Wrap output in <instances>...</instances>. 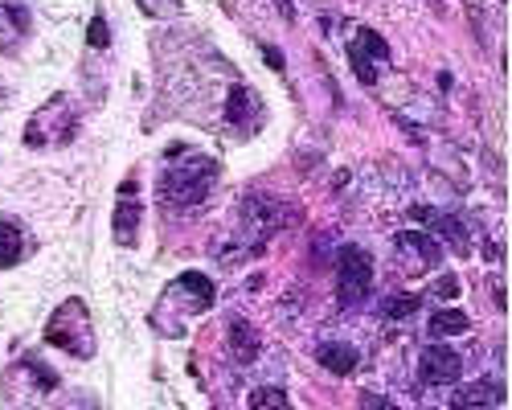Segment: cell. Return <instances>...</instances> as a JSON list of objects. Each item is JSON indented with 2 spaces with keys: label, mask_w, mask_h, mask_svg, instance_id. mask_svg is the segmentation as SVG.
<instances>
[{
  "label": "cell",
  "mask_w": 512,
  "mask_h": 410,
  "mask_svg": "<svg viewBox=\"0 0 512 410\" xmlns=\"http://www.w3.org/2000/svg\"><path fill=\"white\" fill-rule=\"evenodd\" d=\"M78 132V107L70 95H54L46 107H37L29 128H25V144L46 148V144H70Z\"/></svg>",
  "instance_id": "cell-5"
},
{
  "label": "cell",
  "mask_w": 512,
  "mask_h": 410,
  "mask_svg": "<svg viewBox=\"0 0 512 410\" xmlns=\"http://www.w3.org/2000/svg\"><path fill=\"white\" fill-rule=\"evenodd\" d=\"M373 292V259L365 246H340V259H336V296L345 308L365 304Z\"/></svg>",
  "instance_id": "cell-6"
},
{
  "label": "cell",
  "mask_w": 512,
  "mask_h": 410,
  "mask_svg": "<svg viewBox=\"0 0 512 410\" xmlns=\"http://www.w3.org/2000/svg\"><path fill=\"white\" fill-rule=\"evenodd\" d=\"M46 341L70 357H95V328H91V312L82 300H66L54 308V316L46 320Z\"/></svg>",
  "instance_id": "cell-3"
},
{
  "label": "cell",
  "mask_w": 512,
  "mask_h": 410,
  "mask_svg": "<svg viewBox=\"0 0 512 410\" xmlns=\"http://www.w3.org/2000/svg\"><path fill=\"white\" fill-rule=\"evenodd\" d=\"M467 328H472V316L459 312V308H443L431 320V337H459V333H467Z\"/></svg>",
  "instance_id": "cell-18"
},
{
  "label": "cell",
  "mask_w": 512,
  "mask_h": 410,
  "mask_svg": "<svg viewBox=\"0 0 512 410\" xmlns=\"http://www.w3.org/2000/svg\"><path fill=\"white\" fill-rule=\"evenodd\" d=\"M25 33H29V13H25V5L0 0V54H9Z\"/></svg>",
  "instance_id": "cell-14"
},
{
  "label": "cell",
  "mask_w": 512,
  "mask_h": 410,
  "mask_svg": "<svg viewBox=\"0 0 512 410\" xmlns=\"http://www.w3.org/2000/svg\"><path fill=\"white\" fill-rule=\"evenodd\" d=\"M213 283H209V275H201V271H185V275H177V283H168L164 287V296H160V308L152 312V320H160V316H168V312H177V337H181V328H185V320L189 316H201V312H209L213 308Z\"/></svg>",
  "instance_id": "cell-4"
},
{
  "label": "cell",
  "mask_w": 512,
  "mask_h": 410,
  "mask_svg": "<svg viewBox=\"0 0 512 410\" xmlns=\"http://www.w3.org/2000/svg\"><path fill=\"white\" fill-rule=\"evenodd\" d=\"M250 406L254 410H283V394L279 390H254L250 394Z\"/></svg>",
  "instance_id": "cell-20"
},
{
  "label": "cell",
  "mask_w": 512,
  "mask_h": 410,
  "mask_svg": "<svg viewBox=\"0 0 512 410\" xmlns=\"http://www.w3.org/2000/svg\"><path fill=\"white\" fill-rule=\"evenodd\" d=\"M316 361L332 374H353L357 369V349L349 341H320L316 345Z\"/></svg>",
  "instance_id": "cell-16"
},
{
  "label": "cell",
  "mask_w": 512,
  "mask_h": 410,
  "mask_svg": "<svg viewBox=\"0 0 512 410\" xmlns=\"http://www.w3.org/2000/svg\"><path fill=\"white\" fill-rule=\"evenodd\" d=\"M218 181V160L205 156L201 148H168L164 177H160V201L168 210H197Z\"/></svg>",
  "instance_id": "cell-2"
},
{
  "label": "cell",
  "mask_w": 512,
  "mask_h": 410,
  "mask_svg": "<svg viewBox=\"0 0 512 410\" xmlns=\"http://www.w3.org/2000/svg\"><path fill=\"white\" fill-rule=\"evenodd\" d=\"M349 62L361 74V82H373L381 70L390 66V50L373 29H357V37L349 41Z\"/></svg>",
  "instance_id": "cell-7"
},
{
  "label": "cell",
  "mask_w": 512,
  "mask_h": 410,
  "mask_svg": "<svg viewBox=\"0 0 512 410\" xmlns=\"http://www.w3.org/2000/svg\"><path fill=\"white\" fill-rule=\"evenodd\" d=\"M275 5H279V17H283V21H291V17H295V9H291V0H275Z\"/></svg>",
  "instance_id": "cell-24"
},
{
  "label": "cell",
  "mask_w": 512,
  "mask_h": 410,
  "mask_svg": "<svg viewBox=\"0 0 512 410\" xmlns=\"http://www.w3.org/2000/svg\"><path fill=\"white\" fill-rule=\"evenodd\" d=\"M25 255H29V234H25V226H21L17 218H9V214H0V271L17 267Z\"/></svg>",
  "instance_id": "cell-12"
},
{
  "label": "cell",
  "mask_w": 512,
  "mask_h": 410,
  "mask_svg": "<svg viewBox=\"0 0 512 410\" xmlns=\"http://www.w3.org/2000/svg\"><path fill=\"white\" fill-rule=\"evenodd\" d=\"M455 410H488V406H496V402H504V386H500V378H480V382H472V386H463L455 398Z\"/></svg>",
  "instance_id": "cell-13"
},
{
  "label": "cell",
  "mask_w": 512,
  "mask_h": 410,
  "mask_svg": "<svg viewBox=\"0 0 512 410\" xmlns=\"http://www.w3.org/2000/svg\"><path fill=\"white\" fill-rule=\"evenodd\" d=\"M140 222H144L140 189H136V177H127V181L119 185V205H115V238H119V246H136Z\"/></svg>",
  "instance_id": "cell-9"
},
{
  "label": "cell",
  "mask_w": 512,
  "mask_h": 410,
  "mask_svg": "<svg viewBox=\"0 0 512 410\" xmlns=\"http://www.w3.org/2000/svg\"><path fill=\"white\" fill-rule=\"evenodd\" d=\"M361 402H365V410H402L398 402H390V398H381V394H365Z\"/></svg>",
  "instance_id": "cell-23"
},
{
  "label": "cell",
  "mask_w": 512,
  "mask_h": 410,
  "mask_svg": "<svg viewBox=\"0 0 512 410\" xmlns=\"http://www.w3.org/2000/svg\"><path fill=\"white\" fill-rule=\"evenodd\" d=\"M136 5H140L148 17H177V13H181V0H136Z\"/></svg>",
  "instance_id": "cell-19"
},
{
  "label": "cell",
  "mask_w": 512,
  "mask_h": 410,
  "mask_svg": "<svg viewBox=\"0 0 512 410\" xmlns=\"http://www.w3.org/2000/svg\"><path fill=\"white\" fill-rule=\"evenodd\" d=\"M398 263H402V271L406 275H426V271H435V263H439V242L435 238H426V234H418V230H406V234H398Z\"/></svg>",
  "instance_id": "cell-8"
},
{
  "label": "cell",
  "mask_w": 512,
  "mask_h": 410,
  "mask_svg": "<svg viewBox=\"0 0 512 410\" xmlns=\"http://www.w3.org/2000/svg\"><path fill=\"white\" fill-rule=\"evenodd\" d=\"M414 304H418V300H414V296H406V300H402V296H394V300H390V308H386V312H390V316H410V312H414Z\"/></svg>",
  "instance_id": "cell-22"
},
{
  "label": "cell",
  "mask_w": 512,
  "mask_h": 410,
  "mask_svg": "<svg viewBox=\"0 0 512 410\" xmlns=\"http://www.w3.org/2000/svg\"><path fill=\"white\" fill-rule=\"evenodd\" d=\"M226 119H230V128H234V132L254 136V132L263 128V119H267L263 99L254 95L250 87H230V99H226Z\"/></svg>",
  "instance_id": "cell-10"
},
{
  "label": "cell",
  "mask_w": 512,
  "mask_h": 410,
  "mask_svg": "<svg viewBox=\"0 0 512 410\" xmlns=\"http://www.w3.org/2000/svg\"><path fill=\"white\" fill-rule=\"evenodd\" d=\"M230 341H234V357L242 361V365H250L254 357H259V333L246 324V320H230Z\"/></svg>",
  "instance_id": "cell-17"
},
{
  "label": "cell",
  "mask_w": 512,
  "mask_h": 410,
  "mask_svg": "<svg viewBox=\"0 0 512 410\" xmlns=\"http://www.w3.org/2000/svg\"><path fill=\"white\" fill-rule=\"evenodd\" d=\"M91 46H95V50H103V46H107V21H103V17H95V21H91Z\"/></svg>",
  "instance_id": "cell-21"
},
{
  "label": "cell",
  "mask_w": 512,
  "mask_h": 410,
  "mask_svg": "<svg viewBox=\"0 0 512 410\" xmlns=\"http://www.w3.org/2000/svg\"><path fill=\"white\" fill-rule=\"evenodd\" d=\"M414 218L431 222L435 234H443V238L455 246V255H467V251H472V246H467V230H463L459 218H451V214H435V210H422V205H414Z\"/></svg>",
  "instance_id": "cell-15"
},
{
  "label": "cell",
  "mask_w": 512,
  "mask_h": 410,
  "mask_svg": "<svg viewBox=\"0 0 512 410\" xmlns=\"http://www.w3.org/2000/svg\"><path fill=\"white\" fill-rule=\"evenodd\" d=\"M5 394L13 398L17 410H99L91 402V394L66 390L54 369L41 357H33V353H25L17 365H9Z\"/></svg>",
  "instance_id": "cell-1"
},
{
  "label": "cell",
  "mask_w": 512,
  "mask_h": 410,
  "mask_svg": "<svg viewBox=\"0 0 512 410\" xmlns=\"http://www.w3.org/2000/svg\"><path fill=\"white\" fill-rule=\"evenodd\" d=\"M418 369H422L426 386H451L463 374V357L455 349H447V345H426L422 357H418Z\"/></svg>",
  "instance_id": "cell-11"
}]
</instances>
